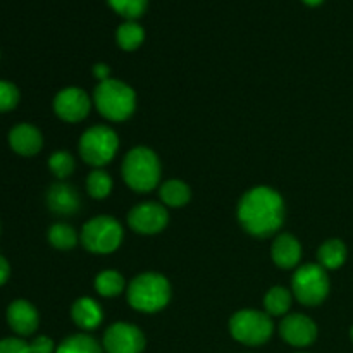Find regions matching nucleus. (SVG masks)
<instances>
[{
  "label": "nucleus",
  "mask_w": 353,
  "mask_h": 353,
  "mask_svg": "<svg viewBox=\"0 0 353 353\" xmlns=\"http://www.w3.org/2000/svg\"><path fill=\"white\" fill-rule=\"evenodd\" d=\"M19 103V90L10 81L0 79V112H9Z\"/></svg>",
  "instance_id": "nucleus-28"
},
{
  "label": "nucleus",
  "mask_w": 353,
  "mask_h": 353,
  "mask_svg": "<svg viewBox=\"0 0 353 353\" xmlns=\"http://www.w3.org/2000/svg\"><path fill=\"white\" fill-rule=\"evenodd\" d=\"M93 74L99 78V81H105V79H109V74H110L109 65H105V64L93 65Z\"/></svg>",
  "instance_id": "nucleus-32"
},
{
  "label": "nucleus",
  "mask_w": 353,
  "mask_h": 353,
  "mask_svg": "<svg viewBox=\"0 0 353 353\" xmlns=\"http://www.w3.org/2000/svg\"><path fill=\"white\" fill-rule=\"evenodd\" d=\"M264 307L269 316H285L292 307V293L285 286H274L265 295Z\"/></svg>",
  "instance_id": "nucleus-22"
},
{
  "label": "nucleus",
  "mask_w": 353,
  "mask_h": 353,
  "mask_svg": "<svg viewBox=\"0 0 353 353\" xmlns=\"http://www.w3.org/2000/svg\"><path fill=\"white\" fill-rule=\"evenodd\" d=\"M92 109V100L88 93L81 88H64L55 95L54 110L62 121L68 123H78L85 119Z\"/></svg>",
  "instance_id": "nucleus-11"
},
{
  "label": "nucleus",
  "mask_w": 353,
  "mask_h": 353,
  "mask_svg": "<svg viewBox=\"0 0 353 353\" xmlns=\"http://www.w3.org/2000/svg\"><path fill=\"white\" fill-rule=\"evenodd\" d=\"M71 316L76 326L86 331L99 327L103 319L102 307L93 299H88V296H83V299L76 300L71 309Z\"/></svg>",
  "instance_id": "nucleus-17"
},
{
  "label": "nucleus",
  "mask_w": 353,
  "mask_h": 353,
  "mask_svg": "<svg viewBox=\"0 0 353 353\" xmlns=\"http://www.w3.org/2000/svg\"><path fill=\"white\" fill-rule=\"evenodd\" d=\"M238 219L247 233L265 238L283 226L285 202L276 190L255 186L241 196L238 203Z\"/></svg>",
  "instance_id": "nucleus-1"
},
{
  "label": "nucleus",
  "mask_w": 353,
  "mask_h": 353,
  "mask_svg": "<svg viewBox=\"0 0 353 353\" xmlns=\"http://www.w3.org/2000/svg\"><path fill=\"white\" fill-rule=\"evenodd\" d=\"M0 353H30V343L21 338H3L0 340Z\"/></svg>",
  "instance_id": "nucleus-29"
},
{
  "label": "nucleus",
  "mask_w": 353,
  "mask_h": 353,
  "mask_svg": "<svg viewBox=\"0 0 353 353\" xmlns=\"http://www.w3.org/2000/svg\"><path fill=\"white\" fill-rule=\"evenodd\" d=\"M55 345L48 336H38L30 343V353H54Z\"/></svg>",
  "instance_id": "nucleus-30"
},
{
  "label": "nucleus",
  "mask_w": 353,
  "mask_h": 353,
  "mask_svg": "<svg viewBox=\"0 0 353 353\" xmlns=\"http://www.w3.org/2000/svg\"><path fill=\"white\" fill-rule=\"evenodd\" d=\"M169 214L164 205L155 202H145L131 209L128 224L140 234H155L168 226Z\"/></svg>",
  "instance_id": "nucleus-10"
},
{
  "label": "nucleus",
  "mask_w": 353,
  "mask_h": 353,
  "mask_svg": "<svg viewBox=\"0 0 353 353\" xmlns=\"http://www.w3.org/2000/svg\"><path fill=\"white\" fill-rule=\"evenodd\" d=\"M293 295L303 305H319L330 293V278L319 264H305L296 269L292 279Z\"/></svg>",
  "instance_id": "nucleus-6"
},
{
  "label": "nucleus",
  "mask_w": 353,
  "mask_h": 353,
  "mask_svg": "<svg viewBox=\"0 0 353 353\" xmlns=\"http://www.w3.org/2000/svg\"><path fill=\"white\" fill-rule=\"evenodd\" d=\"M110 9L126 21H137L147 12L148 0H107Z\"/></svg>",
  "instance_id": "nucleus-25"
},
{
  "label": "nucleus",
  "mask_w": 353,
  "mask_h": 353,
  "mask_svg": "<svg viewBox=\"0 0 353 353\" xmlns=\"http://www.w3.org/2000/svg\"><path fill=\"white\" fill-rule=\"evenodd\" d=\"M103 350L107 353H141L145 350V334L130 323H116L103 334Z\"/></svg>",
  "instance_id": "nucleus-9"
},
{
  "label": "nucleus",
  "mask_w": 353,
  "mask_h": 353,
  "mask_svg": "<svg viewBox=\"0 0 353 353\" xmlns=\"http://www.w3.org/2000/svg\"><path fill=\"white\" fill-rule=\"evenodd\" d=\"M302 2L309 7H319L324 0H302Z\"/></svg>",
  "instance_id": "nucleus-33"
},
{
  "label": "nucleus",
  "mask_w": 353,
  "mask_h": 353,
  "mask_svg": "<svg viewBox=\"0 0 353 353\" xmlns=\"http://www.w3.org/2000/svg\"><path fill=\"white\" fill-rule=\"evenodd\" d=\"M171 299V285L157 272H143L128 286V302L140 312H159Z\"/></svg>",
  "instance_id": "nucleus-3"
},
{
  "label": "nucleus",
  "mask_w": 353,
  "mask_h": 353,
  "mask_svg": "<svg viewBox=\"0 0 353 353\" xmlns=\"http://www.w3.org/2000/svg\"><path fill=\"white\" fill-rule=\"evenodd\" d=\"M317 259L324 269H338L347 261V247L340 240H327L319 247Z\"/></svg>",
  "instance_id": "nucleus-18"
},
{
  "label": "nucleus",
  "mask_w": 353,
  "mask_h": 353,
  "mask_svg": "<svg viewBox=\"0 0 353 353\" xmlns=\"http://www.w3.org/2000/svg\"><path fill=\"white\" fill-rule=\"evenodd\" d=\"M119 147V138L109 126H93L83 133L79 140V154L83 161L95 168L109 164Z\"/></svg>",
  "instance_id": "nucleus-8"
},
{
  "label": "nucleus",
  "mask_w": 353,
  "mask_h": 353,
  "mask_svg": "<svg viewBox=\"0 0 353 353\" xmlns=\"http://www.w3.org/2000/svg\"><path fill=\"white\" fill-rule=\"evenodd\" d=\"M93 102L105 119L126 121L137 107L134 90L119 79H105L97 85Z\"/></svg>",
  "instance_id": "nucleus-2"
},
{
  "label": "nucleus",
  "mask_w": 353,
  "mask_h": 353,
  "mask_svg": "<svg viewBox=\"0 0 353 353\" xmlns=\"http://www.w3.org/2000/svg\"><path fill=\"white\" fill-rule=\"evenodd\" d=\"M6 317L10 330L19 336H30L38 330V324H40L38 310L28 300H14L7 307Z\"/></svg>",
  "instance_id": "nucleus-13"
},
{
  "label": "nucleus",
  "mask_w": 353,
  "mask_h": 353,
  "mask_svg": "<svg viewBox=\"0 0 353 353\" xmlns=\"http://www.w3.org/2000/svg\"><path fill=\"white\" fill-rule=\"evenodd\" d=\"M48 169H50L55 178L64 179L71 176L72 171H74V159L68 152H55L48 159Z\"/></svg>",
  "instance_id": "nucleus-27"
},
{
  "label": "nucleus",
  "mask_w": 353,
  "mask_h": 353,
  "mask_svg": "<svg viewBox=\"0 0 353 353\" xmlns=\"http://www.w3.org/2000/svg\"><path fill=\"white\" fill-rule=\"evenodd\" d=\"M10 276V265L3 255H0V286L6 285Z\"/></svg>",
  "instance_id": "nucleus-31"
},
{
  "label": "nucleus",
  "mask_w": 353,
  "mask_h": 353,
  "mask_svg": "<svg viewBox=\"0 0 353 353\" xmlns=\"http://www.w3.org/2000/svg\"><path fill=\"white\" fill-rule=\"evenodd\" d=\"M55 353H102V347L93 336L79 333L62 340Z\"/></svg>",
  "instance_id": "nucleus-20"
},
{
  "label": "nucleus",
  "mask_w": 353,
  "mask_h": 353,
  "mask_svg": "<svg viewBox=\"0 0 353 353\" xmlns=\"http://www.w3.org/2000/svg\"><path fill=\"white\" fill-rule=\"evenodd\" d=\"M271 257L278 268L292 269L299 265L300 259H302V245L293 234L283 233L272 243Z\"/></svg>",
  "instance_id": "nucleus-16"
},
{
  "label": "nucleus",
  "mask_w": 353,
  "mask_h": 353,
  "mask_svg": "<svg viewBox=\"0 0 353 353\" xmlns=\"http://www.w3.org/2000/svg\"><path fill=\"white\" fill-rule=\"evenodd\" d=\"M116 40L123 50H137L145 40V30L137 21H126L116 31Z\"/></svg>",
  "instance_id": "nucleus-21"
},
{
  "label": "nucleus",
  "mask_w": 353,
  "mask_h": 353,
  "mask_svg": "<svg viewBox=\"0 0 353 353\" xmlns=\"http://www.w3.org/2000/svg\"><path fill=\"white\" fill-rule=\"evenodd\" d=\"M81 241L93 254H110L123 241V226L110 216L93 217L83 226Z\"/></svg>",
  "instance_id": "nucleus-7"
},
{
  "label": "nucleus",
  "mask_w": 353,
  "mask_h": 353,
  "mask_svg": "<svg viewBox=\"0 0 353 353\" xmlns=\"http://www.w3.org/2000/svg\"><path fill=\"white\" fill-rule=\"evenodd\" d=\"M95 290L102 296H117L124 290V278L117 271H102L95 278Z\"/></svg>",
  "instance_id": "nucleus-24"
},
{
  "label": "nucleus",
  "mask_w": 353,
  "mask_h": 353,
  "mask_svg": "<svg viewBox=\"0 0 353 353\" xmlns=\"http://www.w3.org/2000/svg\"><path fill=\"white\" fill-rule=\"evenodd\" d=\"M86 190L93 199H105L112 192V178L102 169H95L88 174L86 179Z\"/></svg>",
  "instance_id": "nucleus-26"
},
{
  "label": "nucleus",
  "mask_w": 353,
  "mask_h": 353,
  "mask_svg": "<svg viewBox=\"0 0 353 353\" xmlns=\"http://www.w3.org/2000/svg\"><path fill=\"white\" fill-rule=\"evenodd\" d=\"M279 334L292 347H310L317 338V326L310 317L302 314H290L279 324Z\"/></svg>",
  "instance_id": "nucleus-12"
},
{
  "label": "nucleus",
  "mask_w": 353,
  "mask_h": 353,
  "mask_svg": "<svg viewBox=\"0 0 353 353\" xmlns=\"http://www.w3.org/2000/svg\"><path fill=\"white\" fill-rule=\"evenodd\" d=\"M350 336H352V341H353V327H352V331H350Z\"/></svg>",
  "instance_id": "nucleus-34"
},
{
  "label": "nucleus",
  "mask_w": 353,
  "mask_h": 353,
  "mask_svg": "<svg viewBox=\"0 0 353 353\" xmlns=\"http://www.w3.org/2000/svg\"><path fill=\"white\" fill-rule=\"evenodd\" d=\"M48 241L57 250H71L78 243V233L68 224L59 223L48 230Z\"/></svg>",
  "instance_id": "nucleus-23"
},
{
  "label": "nucleus",
  "mask_w": 353,
  "mask_h": 353,
  "mask_svg": "<svg viewBox=\"0 0 353 353\" xmlns=\"http://www.w3.org/2000/svg\"><path fill=\"white\" fill-rule=\"evenodd\" d=\"M9 145L16 154L23 155V157H31L41 150L43 137H41L40 130L34 128L33 124L21 123L10 130Z\"/></svg>",
  "instance_id": "nucleus-14"
},
{
  "label": "nucleus",
  "mask_w": 353,
  "mask_h": 353,
  "mask_svg": "<svg viewBox=\"0 0 353 353\" xmlns=\"http://www.w3.org/2000/svg\"><path fill=\"white\" fill-rule=\"evenodd\" d=\"M47 205L59 216H72L79 209V195L68 183H55L48 188Z\"/></svg>",
  "instance_id": "nucleus-15"
},
{
  "label": "nucleus",
  "mask_w": 353,
  "mask_h": 353,
  "mask_svg": "<svg viewBox=\"0 0 353 353\" xmlns=\"http://www.w3.org/2000/svg\"><path fill=\"white\" fill-rule=\"evenodd\" d=\"M123 178L134 192L154 190L161 179V162L155 152L147 147L131 148L123 162Z\"/></svg>",
  "instance_id": "nucleus-4"
},
{
  "label": "nucleus",
  "mask_w": 353,
  "mask_h": 353,
  "mask_svg": "<svg viewBox=\"0 0 353 353\" xmlns=\"http://www.w3.org/2000/svg\"><path fill=\"white\" fill-rule=\"evenodd\" d=\"M159 195L168 207H183L188 203L192 192L186 183L179 181V179H169L161 186Z\"/></svg>",
  "instance_id": "nucleus-19"
},
{
  "label": "nucleus",
  "mask_w": 353,
  "mask_h": 353,
  "mask_svg": "<svg viewBox=\"0 0 353 353\" xmlns=\"http://www.w3.org/2000/svg\"><path fill=\"white\" fill-rule=\"evenodd\" d=\"M230 333L240 343L259 347L271 340L274 324L271 316L254 309H245L234 314L230 321Z\"/></svg>",
  "instance_id": "nucleus-5"
}]
</instances>
